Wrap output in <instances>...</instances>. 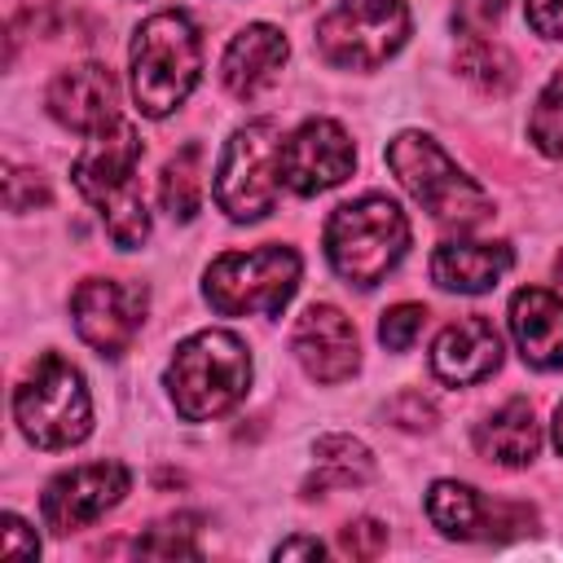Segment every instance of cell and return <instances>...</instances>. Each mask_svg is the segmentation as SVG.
I'll return each instance as SVG.
<instances>
[{
  "mask_svg": "<svg viewBox=\"0 0 563 563\" xmlns=\"http://www.w3.org/2000/svg\"><path fill=\"white\" fill-rule=\"evenodd\" d=\"M202 75V40L176 9L145 18L132 35V97L150 119L172 114Z\"/></svg>",
  "mask_w": 563,
  "mask_h": 563,
  "instance_id": "obj_1",
  "label": "cell"
},
{
  "mask_svg": "<svg viewBox=\"0 0 563 563\" xmlns=\"http://www.w3.org/2000/svg\"><path fill=\"white\" fill-rule=\"evenodd\" d=\"M246 383H251V356L246 343L229 330H198L176 347L167 365L172 405L185 422H207L233 409L246 396Z\"/></svg>",
  "mask_w": 563,
  "mask_h": 563,
  "instance_id": "obj_2",
  "label": "cell"
},
{
  "mask_svg": "<svg viewBox=\"0 0 563 563\" xmlns=\"http://www.w3.org/2000/svg\"><path fill=\"white\" fill-rule=\"evenodd\" d=\"M405 251H409V220L383 194L343 202L325 224V255L347 286H365V290L378 286L400 264Z\"/></svg>",
  "mask_w": 563,
  "mask_h": 563,
  "instance_id": "obj_3",
  "label": "cell"
},
{
  "mask_svg": "<svg viewBox=\"0 0 563 563\" xmlns=\"http://www.w3.org/2000/svg\"><path fill=\"white\" fill-rule=\"evenodd\" d=\"M13 418L22 435L40 449H70L92 431V400L84 387V374L57 356H35L31 374L13 391Z\"/></svg>",
  "mask_w": 563,
  "mask_h": 563,
  "instance_id": "obj_4",
  "label": "cell"
},
{
  "mask_svg": "<svg viewBox=\"0 0 563 563\" xmlns=\"http://www.w3.org/2000/svg\"><path fill=\"white\" fill-rule=\"evenodd\" d=\"M387 167L396 172V180L413 194V202H422L440 224L453 229H475L479 220H488V194L422 132H400L387 145Z\"/></svg>",
  "mask_w": 563,
  "mask_h": 563,
  "instance_id": "obj_5",
  "label": "cell"
},
{
  "mask_svg": "<svg viewBox=\"0 0 563 563\" xmlns=\"http://www.w3.org/2000/svg\"><path fill=\"white\" fill-rule=\"evenodd\" d=\"M299 286V255L290 246L229 251L207 268V299L220 317H277Z\"/></svg>",
  "mask_w": 563,
  "mask_h": 563,
  "instance_id": "obj_6",
  "label": "cell"
},
{
  "mask_svg": "<svg viewBox=\"0 0 563 563\" xmlns=\"http://www.w3.org/2000/svg\"><path fill=\"white\" fill-rule=\"evenodd\" d=\"M282 128L273 119H255L238 128L220 154L216 202L229 220H264L282 189Z\"/></svg>",
  "mask_w": 563,
  "mask_h": 563,
  "instance_id": "obj_7",
  "label": "cell"
},
{
  "mask_svg": "<svg viewBox=\"0 0 563 563\" xmlns=\"http://www.w3.org/2000/svg\"><path fill=\"white\" fill-rule=\"evenodd\" d=\"M409 35L405 0H339L317 22V48L330 66L374 70L383 66Z\"/></svg>",
  "mask_w": 563,
  "mask_h": 563,
  "instance_id": "obj_8",
  "label": "cell"
},
{
  "mask_svg": "<svg viewBox=\"0 0 563 563\" xmlns=\"http://www.w3.org/2000/svg\"><path fill=\"white\" fill-rule=\"evenodd\" d=\"M427 515L444 537L457 541H506L519 532H532L537 515L532 506L519 501H493L488 493L457 484V479H435L427 493Z\"/></svg>",
  "mask_w": 563,
  "mask_h": 563,
  "instance_id": "obj_9",
  "label": "cell"
},
{
  "mask_svg": "<svg viewBox=\"0 0 563 563\" xmlns=\"http://www.w3.org/2000/svg\"><path fill=\"white\" fill-rule=\"evenodd\" d=\"M70 312H75V330L88 347H97L101 356H119V352H128V343L136 339V330L145 321V286L114 282V277H88L75 286Z\"/></svg>",
  "mask_w": 563,
  "mask_h": 563,
  "instance_id": "obj_10",
  "label": "cell"
},
{
  "mask_svg": "<svg viewBox=\"0 0 563 563\" xmlns=\"http://www.w3.org/2000/svg\"><path fill=\"white\" fill-rule=\"evenodd\" d=\"M277 163H282V185L290 194L312 198V194L334 189L339 180L352 176L356 150H352V136L334 119H308L282 141Z\"/></svg>",
  "mask_w": 563,
  "mask_h": 563,
  "instance_id": "obj_11",
  "label": "cell"
},
{
  "mask_svg": "<svg viewBox=\"0 0 563 563\" xmlns=\"http://www.w3.org/2000/svg\"><path fill=\"white\" fill-rule=\"evenodd\" d=\"M132 475L123 462H84L75 471H62L57 479H48L44 497H40V510H44V523L53 532H75V528H88L97 523L106 510H114L128 493Z\"/></svg>",
  "mask_w": 563,
  "mask_h": 563,
  "instance_id": "obj_12",
  "label": "cell"
},
{
  "mask_svg": "<svg viewBox=\"0 0 563 563\" xmlns=\"http://www.w3.org/2000/svg\"><path fill=\"white\" fill-rule=\"evenodd\" d=\"M48 114L70 132H101L119 119V84L110 66L79 62L53 75L48 84Z\"/></svg>",
  "mask_w": 563,
  "mask_h": 563,
  "instance_id": "obj_13",
  "label": "cell"
},
{
  "mask_svg": "<svg viewBox=\"0 0 563 563\" xmlns=\"http://www.w3.org/2000/svg\"><path fill=\"white\" fill-rule=\"evenodd\" d=\"M295 356L317 383H339L356 369L361 347H356V325L334 308V303H308L303 317L295 321Z\"/></svg>",
  "mask_w": 563,
  "mask_h": 563,
  "instance_id": "obj_14",
  "label": "cell"
},
{
  "mask_svg": "<svg viewBox=\"0 0 563 563\" xmlns=\"http://www.w3.org/2000/svg\"><path fill=\"white\" fill-rule=\"evenodd\" d=\"M136 163H141V136H136V128L128 119H114L110 128L92 132V141L75 158L70 176H75V189L84 198L101 202V198H110V194H119V189L132 185Z\"/></svg>",
  "mask_w": 563,
  "mask_h": 563,
  "instance_id": "obj_15",
  "label": "cell"
},
{
  "mask_svg": "<svg viewBox=\"0 0 563 563\" xmlns=\"http://www.w3.org/2000/svg\"><path fill=\"white\" fill-rule=\"evenodd\" d=\"M497 365H501V339L488 317H462V321L444 325L431 347V369L449 387H471V383L488 378Z\"/></svg>",
  "mask_w": 563,
  "mask_h": 563,
  "instance_id": "obj_16",
  "label": "cell"
},
{
  "mask_svg": "<svg viewBox=\"0 0 563 563\" xmlns=\"http://www.w3.org/2000/svg\"><path fill=\"white\" fill-rule=\"evenodd\" d=\"M510 334L532 369L563 365V299L545 286H523L510 299Z\"/></svg>",
  "mask_w": 563,
  "mask_h": 563,
  "instance_id": "obj_17",
  "label": "cell"
},
{
  "mask_svg": "<svg viewBox=\"0 0 563 563\" xmlns=\"http://www.w3.org/2000/svg\"><path fill=\"white\" fill-rule=\"evenodd\" d=\"M286 53H290L286 35L277 26H268V22H255V26H246V31H238L229 40L224 62H220V79H224V88L233 97L246 101V97H255L260 88H268L277 79Z\"/></svg>",
  "mask_w": 563,
  "mask_h": 563,
  "instance_id": "obj_18",
  "label": "cell"
},
{
  "mask_svg": "<svg viewBox=\"0 0 563 563\" xmlns=\"http://www.w3.org/2000/svg\"><path fill=\"white\" fill-rule=\"evenodd\" d=\"M510 264L515 255L506 242H440L431 255V277L444 290L479 295V290H493Z\"/></svg>",
  "mask_w": 563,
  "mask_h": 563,
  "instance_id": "obj_19",
  "label": "cell"
},
{
  "mask_svg": "<svg viewBox=\"0 0 563 563\" xmlns=\"http://www.w3.org/2000/svg\"><path fill=\"white\" fill-rule=\"evenodd\" d=\"M475 449H479V457H488L497 466H528L537 457V449H541V431H537L532 405L515 396L497 413H488L475 427Z\"/></svg>",
  "mask_w": 563,
  "mask_h": 563,
  "instance_id": "obj_20",
  "label": "cell"
},
{
  "mask_svg": "<svg viewBox=\"0 0 563 563\" xmlns=\"http://www.w3.org/2000/svg\"><path fill=\"white\" fill-rule=\"evenodd\" d=\"M312 457H317V466L303 479V493L308 497L312 493H330V488H361L374 475L369 449L361 440H352V435H325V440H317Z\"/></svg>",
  "mask_w": 563,
  "mask_h": 563,
  "instance_id": "obj_21",
  "label": "cell"
},
{
  "mask_svg": "<svg viewBox=\"0 0 563 563\" xmlns=\"http://www.w3.org/2000/svg\"><path fill=\"white\" fill-rule=\"evenodd\" d=\"M158 202L172 220H194L198 216V207H202V145L198 141H189L185 150H176L163 163Z\"/></svg>",
  "mask_w": 563,
  "mask_h": 563,
  "instance_id": "obj_22",
  "label": "cell"
},
{
  "mask_svg": "<svg viewBox=\"0 0 563 563\" xmlns=\"http://www.w3.org/2000/svg\"><path fill=\"white\" fill-rule=\"evenodd\" d=\"M457 70H462L479 92H488V97H501V92L515 88V57H510L501 44L484 40V35H471V40L457 48Z\"/></svg>",
  "mask_w": 563,
  "mask_h": 563,
  "instance_id": "obj_23",
  "label": "cell"
},
{
  "mask_svg": "<svg viewBox=\"0 0 563 563\" xmlns=\"http://www.w3.org/2000/svg\"><path fill=\"white\" fill-rule=\"evenodd\" d=\"M97 207H101L106 233H110V242H114L119 251H136V246L150 238V216H145V202H141V194H136V185H128V189L101 198Z\"/></svg>",
  "mask_w": 563,
  "mask_h": 563,
  "instance_id": "obj_24",
  "label": "cell"
},
{
  "mask_svg": "<svg viewBox=\"0 0 563 563\" xmlns=\"http://www.w3.org/2000/svg\"><path fill=\"white\" fill-rule=\"evenodd\" d=\"M528 136L541 154H550V158L563 154V66L541 88V97L532 106V119H528Z\"/></svg>",
  "mask_w": 563,
  "mask_h": 563,
  "instance_id": "obj_25",
  "label": "cell"
},
{
  "mask_svg": "<svg viewBox=\"0 0 563 563\" xmlns=\"http://www.w3.org/2000/svg\"><path fill=\"white\" fill-rule=\"evenodd\" d=\"M198 515H176V519H163L154 523L145 537H136V554H150V559H198Z\"/></svg>",
  "mask_w": 563,
  "mask_h": 563,
  "instance_id": "obj_26",
  "label": "cell"
},
{
  "mask_svg": "<svg viewBox=\"0 0 563 563\" xmlns=\"http://www.w3.org/2000/svg\"><path fill=\"white\" fill-rule=\"evenodd\" d=\"M422 321H427V308H422V303H396V308H387L383 321H378V339H383V347L405 352V347L418 339Z\"/></svg>",
  "mask_w": 563,
  "mask_h": 563,
  "instance_id": "obj_27",
  "label": "cell"
},
{
  "mask_svg": "<svg viewBox=\"0 0 563 563\" xmlns=\"http://www.w3.org/2000/svg\"><path fill=\"white\" fill-rule=\"evenodd\" d=\"M387 550V528L378 519H356L347 528H339V554L347 559H378Z\"/></svg>",
  "mask_w": 563,
  "mask_h": 563,
  "instance_id": "obj_28",
  "label": "cell"
},
{
  "mask_svg": "<svg viewBox=\"0 0 563 563\" xmlns=\"http://www.w3.org/2000/svg\"><path fill=\"white\" fill-rule=\"evenodd\" d=\"M48 202V185L40 172L31 167H9L4 176V207L9 211H31V207H44Z\"/></svg>",
  "mask_w": 563,
  "mask_h": 563,
  "instance_id": "obj_29",
  "label": "cell"
},
{
  "mask_svg": "<svg viewBox=\"0 0 563 563\" xmlns=\"http://www.w3.org/2000/svg\"><path fill=\"white\" fill-rule=\"evenodd\" d=\"M523 18L537 35L563 40V0H523Z\"/></svg>",
  "mask_w": 563,
  "mask_h": 563,
  "instance_id": "obj_30",
  "label": "cell"
},
{
  "mask_svg": "<svg viewBox=\"0 0 563 563\" xmlns=\"http://www.w3.org/2000/svg\"><path fill=\"white\" fill-rule=\"evenodd\" d=\"M4 559H35L40 554V537L26 532V523L18 515H4V541H0Z\"/></svg>",
  "mask_w": 563,
  "mask_h": 563,
  "instance_id": "obj_31",
  "label": "cell"
},
{
  "mask_svg": "<svg viewBox=\"0 0 563 563\" xmlns=\"http://www.w3.org/2000/svg\"><path fill=\"white\" fill-rule=\"evenodd\" d=\"M391 418H396L400 427H413V431H418V427H431V422H435V409H431L418 391H405L400 400H391Z\"/></svg>",
  "mask_w": 563,
  "mask_h": 563,
  "instance_id": "obj_32",
  "label": "cell"
},
{
  "mask_svg": "<svg viewBox=\"0 0 563 563\" xmlns=\"http://www.w3.org/2000/svg\"><path fill=\"white\" fill-rule=\"evenodd\" d=\"M295 554L321 559V554H325V545H321L317 537H295V541H282V545H277V559H295Z\"/></svg>",
  "mask_w": 563,
  "mask_h": 563,
  "instance_id": "obj_33",
  "label": "cell"
},
{
  "mask_svg": "<svg viewBox=\"0 0 563 563\" xmlns=\"http://www.w3.org/2000/svg\"><path fill=\"white\" fill-rule=\"evenodd\" d=\"M506 9V0H462V18H475V22H497Z\"/></svg>",
  "mask_w": 563,
  "mask_h": 563,
  "instance_id": "obj_34",
  "label": "cell"
},
{
  "mask_svg": "<svg viewBox=\"0 0 563 563\" xmlns=\"http://www.w3.org/2000/svg\"><path fill=\"white\" fill-rule=\"evenodd\" d=\"M554 444H559V453H563V405L554 409Z\"/></svg>",
  "mask_w": 563,
  "mask_h": 563,
  "instance_id": "obj_35",
  "label": "cell"
}]
</instances>
